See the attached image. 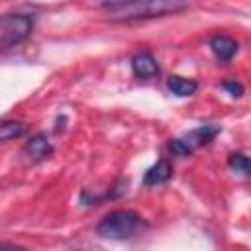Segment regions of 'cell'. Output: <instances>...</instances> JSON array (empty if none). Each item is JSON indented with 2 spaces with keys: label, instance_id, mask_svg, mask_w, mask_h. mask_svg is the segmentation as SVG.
<instances>
[{
  "label": "cell",
  "instance_id": "8992f818",
  "mask_svg": "<svg viewBox=\"0 0 251 251\" xmlns=\"http://www.w3.org/2000/svg\"><path fill=\"white\" fill-rule=\"evenodd\" d=\"M210 49H212V53L216 55L218 61L227 63V61H231V59L235 57V53L239 51V43H237L233 37L220 33V35H214V37L210 39Z\"/></svg>",
  "mask_w": 251,
  "mask_h": 251
},
{
  "label": "cell",
  "instance_id": "277c9868",
  "mask_svg": "<svg viewBox=\"0 0 251 251\" xmlns=\"http://www.w3.org/2000/svg\"><path fill=\"white\" fill-rule=\"evenodd\" d=\"M218 133H220V127H218V126H214V124H206V126H200V127L188 131V133L182 135V137L171 139L169 147H171V151H173L175 155H178V157H186V155H190L192 151H196L198 147L210 143Z\"/></svg>",
  "mask_w": 251,
  "mask_h": 251
},
{
  "label": "cell",
  "instance_id": "ba28073f",
  "mask_svg": "<svg viewBox=\"0 0 251 251\" xmlns=\"http://www.w3.org/2000/svg\"><path fill=\"white\" fill-rule=\"evenodd\" d=\"M171 176H173V165L169 159L163 157L151 169H147V173L143 176V184L145 186H159V184H165Z\"/></svg>",
  "mask_w": 251,
  "mask_h": 251
},
{
  "label": "cell",
  "instance_id": "3957f363",
  "mask_svg": "<svg viewBox=\"0 0 251 251\" xmlns=\"http://www.w3.org/2000/svg\"><path fill=\"white\" fill-rule=\"evenodd\" d=\"M33 31V18L29 14L0 16V51L18 47Z\"/></svg>",
  "mask_w": 251,
  "mask_h": 251
},
{
  "label": "cell",
  "instance_id": "5b68a950",
  "mask_svg": "<svg viewBox=\"0 0 251 251\" xmlns=\"http://www.w3.org/2000/svg\"><path fill=\"white\" fill-rule=\"evenodd\" d=\"M51 153H53V145H51V141H49L43 133L31 137V139L25 143V147H24V157H25L29 163L45 161L47 157H51Z\"/></svg>",
  "mask_w": 251,
  "mask_h": 251
},
{
  "label": "cell",
  "instance_id": "9c48e42d",
  "mask_svg": "<svg viewBox=\"0 0 251 251\" xmlns=\"http://www.w3.org/2000/svg\"><path fill=\"white\" fill-rule=\"evenodd\" d=\"M167 86L173 94L176 96H190L196 92L198 88V82L194 78H186V76H178V75H173L167 78Z\"/></svg>",
  "mask_w": 251,
  "mask_h": 251
},
{
  "label": "cell",
  "instance_id": "52a82bcc",
  "mask_svg": "<svg viewBox=\"0 0 251 251\" xmlns=\"http://www.w3.org/2000/svg\"><path fill=\"white\" fill-rule=\"evenodd\" d=\"M131 71L137 78H153L159 75V65L149 51H141L131 59Z\"/></svg>",
  "mask_w": 251,
  "mask_h": 251
},
{
  "label": "cell",
  "instance_id": "7a4b0ae2",
  "mask_svg": "<svg viewBox=\"0 0 251 251\" xmlns=\"http://www.w3.org/2000/svg\"><path fill=\"white\" fill-rule=\"evenodd\" d=\"M143 227V218L133 210H114L106 214L98 226L96 233L106 239H129Z\"/></svg>",
  "mask_w": 251,
  "mask_h": 251
},
{
  "label": "cell",
  "instance_id": "8fae6325",
  "mask_svg": "<svg viewBox=\"0 0 251 251\" xmlns=\"http://www.w3.org/2000/svg\"><path fill=\"white\" fill-rule=\"evenodd\" d=\"M227 165H229V169H231V171L241 173L243 176H247V175H249V157H247L245 153H241V151L231 153V155H229V159H227Z\"/></svg>",
  "mask_w": 251,
  "mask_h": 251
},
{
  "label": "cell",
  "instance_id": "7c38bea8",
  "mask_svg": "<svg viewBox=\"0 0 251 251\" xmlns=\"http://www.w3.org/2000/svg\"><path fill=\"white\" fill-rule=\"evenodd\" d=\"M224 88H226L231 96H241V94H243V86H241L239 82H235V80H226V82H224Z\"/></svg>",
  "mask_w": 251,
  "mask_h": 251
},
{
  "label": "cell",
  "instance_id": "30bf717a",
  "mask_svg": "<svg viewBox=\"0 0 251 251\" xmlns=\"http://www.w3.org/2000/svg\"><path fill=\"white\" fill-rule=\"evenodd\" d=\"M25 133V124L16 120H4L0 122V141H10L16 137H22Z\"/></svg>",
  "mask_w": 251,
  "mask_h": 251
},
{
  "label": "cell",
  "instance_id": "6da1fadb",
  "mask_svg": "<svg viewBox=\"0 0 251 251\" xmlns=\"http://www.w3.org/2000/svg\"><path fill=\"white\" fill-rule=\"evenodd\" d=\"M188 8V0H124L114 6H106V14L114 22H131L157 18L165 14H176Z\"/></svg>",
  "mask_w": 251,
  "mask_h": 251
}]
</instances>
